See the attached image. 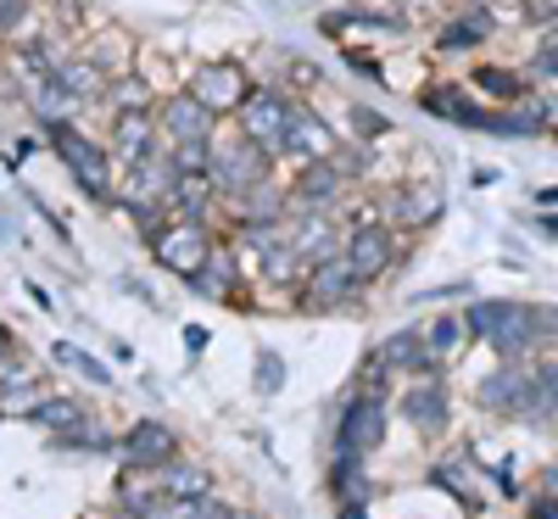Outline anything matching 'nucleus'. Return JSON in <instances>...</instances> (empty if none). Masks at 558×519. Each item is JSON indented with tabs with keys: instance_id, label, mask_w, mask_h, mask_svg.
<instances>
[{
	"instance_id": "obj_33",
	"label": "nucleus",
	"mask_w": 558,
	"mask_h": 519,
	"mask_svg": "<svg viewBox=\"0 0 558 519\" xmlns=\"http://www.w3.org/2000/svg\"><path fill=\"white\" fill-rule=\"evenodd\" d=\"M302 263H307V257H302L291 241H279V246H268V252H263V274H268V279H296V274H302Z\"/></svg>"
},
{
	"instance_id": "obj_31",
	"label": "nucleus",
	"mask_w": 558,
	"mask_h": 519,
	"mask_svg": "<svg viewBox=\"0 0 558 519\" xmlns=\"http://www.w3.org/2000/svg\"><path fill=\"white\" fill-rule=\"evenodd\" d=\"M291 246L307 263H324V257H330V246H336V229L324 224V218H307V229H291Z\"/></svg>"
},
{
	"instance_id": "obj_5",
	"label": "nucleus",
	"mask_w": 558,
	"mask_h": 519,
	"mask_svg": "<svg viewBox=\"0 0 558 519\" xmlns=\"http://www.w3.org/2000/svg\"><path fill=\"white\" fill-rule=\"evenodd\" d=\"M263 146H252V140H235V146H223V152H213V168H207V179L218 184L223 196H252L257 184L268 179L263 173Z\"/></svg>"
},
{
	"instance_id": "obj_8",
	"label": "nucleus",
	"mask_w": 558,
	"mask_h": 519,
	"mask_svg": "<svg viewBox=\"0 0 558 519\" xmlns=\"http://www.w3.org/2000/svg\"><path fill=\"white\" fill-rule=\"evenodd\" d=\"M341 452L347 458H368L380 442H386V402L380 397H352L347 413H341Z\"/></svg>"
},
{
	"instance_id": "obj_21",
	"label": "nucleus",
	"mask_w": 558,
	"mask_h": 519,
	"mask_svg": "<svg viewBox=\"0 0 558 519\" xmlns=\"http://www.w3.org/2000/svg\"><path fill=\"white\" fill-rule=\"evenodd\" d=\"M118 152H123V162L134 168V162H146L157 146H151V112H140V107H129V112H118Z\"/></svg>"
},
{
	"instance_id": "obj_30",
	"label": "nucleus",
	"mask_w": 558,
	"mask_h": 519,
	"mask_svg": "<svg viewBox=\"0 0 558 519\" xmlns=\"http://www.w3.org/2000/svg\"><path fill=\"white\" fill-rule=\"evenodd\" d=\"M336 497H341V508H363L368 497H375V486H368V475H363V458L341 452V463H336Z\"/></svg>"
},
{
	"instance_id": "obj_22",
	"label": "nucleus",
	"mask_w": 558,
	"mask_h": 519,
	"mask_svg": "<svg viewBox=\"0 0 558 519\" xmlns=\"http://www.w3.org/2000/svg\"><path fill=\"white\" fill-rule=\"evenodd\" d=\"M436 213H441V179H418V184H408V191L397 196V218L413 224V229L436 224Z\"/></svg>"
},
{
	"instance_id": "obj_36",
	"label": "nucleus",
	"mask_w": 558,
	"mask_h": 519,
	"mask_svg": "<svg viewBox=\"0 0 558 519\" xmlns=\"http://www.w3.org/2000/svg\"><path fill=\"white\" fill-rule=\"evenodd\" d=\"M146 519H207V497H168L162 492V503Z\"/></svg>"
},
{
	"instance_id": "obj_39",
	"label": "nucleus",
	"mask_w": 558,
	"mask_h": 519,
	"mask_svg": "<svg viewBox=\"0 0 558 519\" xmlns=\"http://www.w3.org/2000/svg\"><path fill=\"white\" fill-rule=\"evenodd\" d=\"M28 17V0H0V34H12Z\"/></svg>"
},
{
	"instance_id": "obj_40",
	"label": "nucleus",
	"mask_w": 558,
	"mask_h": 519,
	"mask_svg": "<svg viewBox=\"0 0 558 519\" xmlns=\"http://www.w3.org/2000/svg\"><path fill=\"white\" fill-rule=\"evenodd\" d=\"M536 336H542V347L558 341V307H536Z\"/></svg>"
},
{
	"instance_id": "obj_4",
	"label": "nucleus",
	"mask_w": 558,
	"mask_h": 519,
	"mask_svg": "<svg viewBox=\"0 0 558 519\" xmlns=\"http://www.w3.org/2000/svg\"><path fill=\"white\" fill-rule=\"evenodd\" d=\"M357 286H363V279H357V268H352L347 257H324V263H313L307 279H302V307H307V313H336V307L352 302Z\"/></svg>"
},
{
	"instance_id": "obj_28",
	"label": "nucleus",
	"mask_w": 558,
	"mask_h": 519,
	"mask_svg": "<svg viewBox=\"0 0 558 519\" xmlns=\"http://www.w3.org/2000/svg\"><path fill=\"white\" fill-rule=\"evenodd\" d=\"M162 492L168 497H213V481H207V469L202 463H168L162 469Z\"/></svg>"
},
{
	"instance_id": "obj_13",
	"label": "nucleus",
	"mask_w": 558,
	"mask_h": 519,
	"mask_svg": "<svg viewBox=\"0 0 558 519\" xmlns=\"http://www.w3.org/2000/svg\"><path fill=\"white\" fill-rule=\"evenodd\" d=\"M402 419L413 424L418 436H441V431H447V386L425 374V381L402 397Z\"/></svg>"
},
{
	"instance_id": "obj_23",
	"label": "nucleus",
	"mask_w": 558,
	"mask_h": 519,
	"mask_svg": "<svg viewBox=\"0 0 558 519\" xmlns=\"http://www.w3.org/2000/svg\"><path fill=\"white\" fill-rule=\"evenodd\" d=\"M470 469H475V458H470V452H458V458H441V463L430 469V481H441L463 508H481V481L470 475Z\"/></svg>"
},
{
	"instance_id": "obj_46",
	"label": "nucleus",
	"mask_w": 558,
	"mask_h": 519,
	"mask_svg": "<svg viewBox=\"0 0 558 519\" xmlns=\"http://www.w3.org/2000/svg\"><path fill=\"white\" fill-rule=\"evenodd\" d=\"M531 12H536V17H547V12H553V0H536V7H531Z\"/></svg>"
},
{
	"instance_id": "obj_42",
	"label": "nucleus",
	"mask_w": 558,
	"mask_h": 519,
	"mask_svg": "<svg viewBox=\"0 0 558 519\" xmlns=\"http://www.w3.org/2000/svg\"><path fill=\"white\" fill-rule=\"evenodd\" d=\"M536 73H558V39H547L536 51Z\"/></svg>"
},
{
	"instance_id": "obj_38",
	"label": "nucleus",
	"mask_w": 558,
	"mask_h": 519,
	"mask_svg": "<svg viewBox=\"0 0 558 519\" xmlns=\"http://www.w3.org/2000/svg\"><path fill=\"white\" fill-rule=\"evenodd\" d=\"M463 329H470V324H458V318H447V313H441V318L425 329V341H430V352H436V358H447V352L458 347V336H463Z\"/></svg>"
},
{
	"instance_id": "obj_7",
	"label": "nucleus",
	"mask_w": 558,
	"mask_h": 519,
	"mask_svg": "<svg viewBox=\"0 0 558 519\" xmlns=\"http://www.w3.org/2000/svg\"><path fill=\"white\" fill-rule=\"evenodd\" d=\"M241 123H246V140L263 146L268 157L286 152V129H291V101L274 96V89H257V96L241 107Z\"/></svg>"
},
{
	"instance_id": "obj_3",
	"label": "nucleus",
	"mask_w": 558,
	"mask_h": 519,
	"mask_svg": "<svg viewBox=\"0 0 558 519\" xmlns=\"http://www.w3.org/2000/svg\"><path fill=\"white\" fill-rule=\"evenodd\" d=\"M151 252H157L162 268H173V274L191 279V274L213 257V234L202 229V218H179V224H168V229L151 234Z\"/></svg>"
},
{
	"instance_id": "obj_10",
	"label": "nucleus",
	"mask_w": 558,
	"mask_h": 519,
	"mask_svg": "<svg viewBox=\"0 0 558 519\" xmlns=\"http://www.w3.org/2000/svg\"><path fill=\"white\" fill-rule=\"evenodd\" d=\"M525 386H531V363H525V358H502L486 381L475 386V402H481L486 413H514L520 397H525Z\"/></svg>"
},
{
	"instance_id": "obj_47",
	"label": "nucleus",
	"mask_w": 558,
	"mask_h": 519,
	"mask_svg": "<svg viewBox=\"0 0 558 519\" xmlns=\"http://www.w3.org/2000/svg\"><path fill=\"white\" fill-rule=\"evenodd\" d=\"M542 23H547V28H553V34H558V7H553V12H547V17H542Z\"/></svg>"
},
{
	"instance_id": "obj_11",
	"label": "nucleus",
	"mask_w": 558,
	"mask_h": 519,
	"mask_svg": "<svg viewBox=\"0 0 558 519\" xmlns=\"http://www.w3.org/2000/svg\"><path fill=\"white\" fill-rule=\"evenodd\" d=\"M514 419H520V424H531V431H542V424H553V419H558V358L531 363V386H525V397H520Z\"/></svg>"
},
{
	"instance_id": "obj_25",
	"label": "nucleus",
	"mask_w": 558,
	"mask_h": 519,
	"mask_svg": "<svg viewBox=\"0 0 558 519\" xmlns=\"http://www.w3.org/2000/svg\"><path fill=\"white\" fill-rule=\"evenodd\" d=\"M486 34H492V12H486V7H470L463 17H452V23L436 34V45H441V51H470V45H481Z\"/></svg>"
},
{
	"instance_id": "obj_24",
	"label": "nucleus",
	"mask_w": 558,
	"mask_h": 519,
	"mask_svg": "<svg viewBox=\"0 0 558 519\" xmlns=\"http://www.w3.org/2000/svg\"><path fill=\"white\" fill-rule=\"evenodd\" d=\"M341 196V168L324 157V162H302V179H296V202L307 207H324V202H336Z\"/></svg>"
},
{
	"instance_id": "obj_32",
	"label": "nucleus",
	"mask_w": 558,
	"mask_h": 519,
	"mask_svg": "<svg viewBox=\"0 0 558 519\" xmlns=\"http://www.w3.org/2000/svg\"><path fill=\"white\" fill-rule=\"evenodd\" d=\"M51 358H57V363H68V369H78L84 381H96V386H112V374H107V369H101L96 358H89V352H78L73 341H57V347H51Z\"/></svg>"
},
{
	"instance_id": "obj_2",
	"label": "nucleus",
	"mask_w": 558,
	"mask_h": 519,
	"mask_svg": "<svg viewBox=\"0 0 558 519\" xmlns=\"http://www.w3.org/2000/svg\"><path fill=\"white\" fill-rule=\"evenodd\" d=\"M51 146L62 152V162L78 173V184H84L96 202L112 196V162H107V152L96 146V140H84L73 123H51Z\"/></svg>"
},
{
	"instance_id": "obj_1",
	"label": "nucleus",
	"mask_w": 558,
	"mask_h": 519,
	"mask_svg": "<svg viewBox=\"0 0 558 519\" xmlns=\"http://www.w3.org/2000/svg\"><path fill=\"white\" fill-rule=\"evenodd\" d=\"M463 324H470V336H481L497 358H525V352L542 347V336H536V307H525V302L486 297V302H475L470 313H463Z\"/></svg>"
},
{
	"instance_id": "obj_41",
	"label": "nucleus",
	"mask_w": 558,
	"mask_h": 519,
	"mask_svg": "<svg viewBox=\"0 0 558 519\" xmlns=\"http://www.w3.org/2000/svg\"><path fill=\"white\" fill-rule=\"evenodd\" d=\"M352 123H357L363 134H386V118H380V112H363V107H352Z\"/></svg>"
},
{
	"instance_id": "obj_12",
	"label": "nucleus",
	"mask_w": 558,
	"mask_h": 519,
	"mask_svg": "<svg viewBox=\"0 0 558 519\" xmlns=\"http://www.w3.org/2000/svg\"><path fill=\"white\" fill-rule=\"evenodd\" d=\"M391 229L386 224H357L352 234H347V263L357 268V279H380L386 268H391Z\"/></svg>"
},
{
	"instance_id": "obj_43",
	"label": "nucleus",
	"mask_w": 558,
	"mask_h": 519,
	"mask_svg": "<svg viewBox=\"0 0 558 519\" xmlns=\"http://www.w3.org/2000/svg\"><path fill=\"white\" fill-rule=\"evenodd\" d=\"M525 519H558V503H553V497H536V503L525 508Z\"/></svg>"
},
{
	"instance_id": "obj_9",
	"label": "nucleus",
	"mask_w": 558,
	"mask_h": 519,
	"mask_svg": "<svg viewBox=\"0 0 558 519\" xmlns=\"http://www.w3.org/2000/svg\"><path fill=\"white\" fill-rule=\"evenodd\" d=\"M173 452H179V442H173L168 424H157V419H140L134 431L118 442L123 469H168V463H173Z\"/></svg>"
},
{
	"instance_id": "obj_29",
	"label": "nucleus",
	"mask_w": 558,
	"mask_h": 519,
	"mask_svg": "<svg viewBox=\"0 0 558 519\" xmlns=\"http://www.w3.org/2000/svg\"><path fill=\"white\" fill-rule=\"evenodd\" d=\"M51 79H57V89H62V96H68L73 107H84V101L101 89V73H96V62H68V68H57Z\"/></svg>"
},
{
	"instance_id": "obj_18",
	"label": "nucleus",
	"mask_w": 558,
	"mask_h": 519,
	"mask_svg": "<svg viewBox=\"0 0 558 519\" xmlns=\"http://www.w3.org/2000/svg\"><path fill=\"white\" fill-rule=\"evenodd\" d=\"M235 279H241L235 252L213 246V257H207V263L191 274V291H196V297H213V302H229V291H235Z\"/></svg>"
},
{
	"instance_id": "obj_17",
	"label": "nucleus",
	"mask_w": 558,
	"mask_h": 519,
	"mask_svg": "<svg viewBox=\"0 0 558 519\" xmlns=\"http://www.w3.org/2000/svg\"><path fill=\"white\" fill-rule=\"evenodd\" d=\"M418 107H425L430 118H447V123H463V129H481V112L470 101V89H458V84H430V89H418Z\"/></svg>"
},
{
	"instance_id": "obj_34",
	"label": "nucleus",
	"mask_w": 558,
	"mask_h": 519,
	"mask_svg": "<svg viewBox=\"0 0 558 519\" xmlns=\"http://www.w3.org/2000/svg\"><path fill=\"white\" fill-rule=\"evenodd\" d=\"M475 89H492L497 101H525V84L508 73V68H481L475 73Z\"/></svg>"
},
{
	"instance_id": "obj_6",
	"label": "nucleus",
	"mask_w": 558,
	"mask_h": 519,
	"mask_svg": "<svg viewBox=\"0 0 558 519\" xmlns=\"http://www.w3.org/2000/svg\"><path fill=\"white\" fill-rule=\"evenodd\" d=\"M191 96L223 118V112H241V107L252 101V79H246L241 62H207V68L196 73V89H191Z\"/></svg>"
},
{
	"instance_id": "obj_19",
	"label": "nucleus",
	"mask_w": 558,
	"mask_h": 519,
	"mask_svg": "<svg viewBox=\"0 0 558 519\" xmlns=\"http://www.w3.org/2000/svg\"><path fill=\"white\" fill-rule=\"evenodd\" d=\"M34 363L23 358H0V413H28L34 408Z\"/></svg>"
},
{
	"instance_id": "obj_14",
	"label": "nucleus",
	"mask_w": 558,
	"mask_h": 519,
	"mask_svg": "<svg viewBox=\"0 0 558 519\" xmlns=\"http://www.w3.org/2000/svg\"><path fill=\"white\" fill-rule=\"evenodd\" d=\"M218 112L202 107L196 96H168L162 107V129H168V146H184V140H213Z\"/></svg>"
},
{
	"instance_id": "obj_35",
	"label": "nucleus",
	"mask_w": 558,
	"mask_h": 519,
	"mask_svg": "<svg viewBox=\"0 0 558 519\" xmlns=\"http://www.w3.org/2000/svg\"><path fill=\"white\" fill-rule=\"evenodd\" d=\"M279 391H286V358L257 352V397H279Z\"/></svg>"
},
{
	"instance_id": "obj_16",
	"label": "nucleus",
	"mask_w": 558,
	"mask_h": 519,
	"mask_svg": "<svg viewBox=\"0 0 558 519\" xmlns=\"http://www.w3.org/2000/svg\"><path fill=\"white\" fill-rule=\"evenodd\" d=\"M481 129L497 140H531L547 129V101H520V107H502V112H481Z\"/></svg>"
},
{
	"instance_id": "obj_20",
	"label": "nucleus",
	"mask_w": 558,
	"mask_h": 519,
	"mask_svg": "<svg viewBox=\"0 0 558 519\" xmlns=\"http://www.w3.org/2000/svg\"><path fill=\"white\" fill-rule=\"evenodd\" d=\"M380 358H386L391 369H413V374H430V369H436V352H430V341H425V329H397V336L380 347Z\"/></svg>"
},
{
	"instance_id": "obj_26",
	"label": "nucleus",
	"mask_w": 558,
	"mask_h": 519,
	"mask_svg": "<svg viewBox=\"0 0 558 519\" xmlns=\"http://www.w3.org/2000/svg\"><path fill=\"white\" fill-rule=\"evenodd\" d=\"M28 419L39 424V431L68 436V431H78V424H84V402H73V397H45V402L28 408Z\"/></svg>"
},
{
	"instance_id": "obj_27",
	"label": "nucleus",
	"mask_w": 558,
	"mask_h": 519,
	"mask_svg": "<svg viewBox=\"0 0 558 519\" xmlns=\"http://www.w3.org/2000/svg\"><path fill=\"white\" fill-rule=\"evenodd\" d=\"M218 196V184L207 173H179L173 179V191H168V207H179L184 218H202V207Z\"/></svg>"
},
{
	"instance_id": "obj_45",
	"label": "nucleus",
	"mask_w": 558,
	"mask_h": 519,
	"mask_svg": "<svg viewBox=\"0 0 558 519\" xmlns=\"http://www.w3.org/2000/svg\"><path fill=\"white\" fill-rule=\"evenodd\" d=\"M0 358H12V336H7V329H0Z\"/></svg>"
},
{
	"instance_id": "obj_15",
	"label": "nucleus",
	"mask_w": 558,
	"mask_h": 519,
	"mask_svg": "<svg viewBox=\"0 0 558 519\" xmlns=\"http://www.w3.org/2000/svg\"><path fill=\"white\" fill-rule=\"evenodd\" d=\"M286 152H291V157H302V162H324V157H336V134L324 129V118H318V112H307V107H291Z\"/></svg>"
},
{
	"instance_id": "obj_37",
	"label": "nucleus",
	"mask_w": 558,
	"mask_h": 519,
	"mask_svg": "<svg viewBox=\"0 0 558 519\" xmlns=\"http://www.w3.org/2000/svg\"><path fill=\"white\" fill-rule=\"evenodd\" d=\"M157 503H162V492H146V486H123V497H118V519H146Z\"/></svg>"
},
{
	"instance_id": "obj_44",
	"label": "nucleus",
	"mask_w": 558,
	"mask_h": 519,
	"mask_svg": "<svg viewBox=\"0 0 558 519\" xmlns=\"http://www.w3.org/2000/svg\"><path fill=\"white\" fill-rule=\"evenodd\" d=\"M542 234H553V241H558V213H547V218H542Z\"/></svg>"
}]
</instances>
